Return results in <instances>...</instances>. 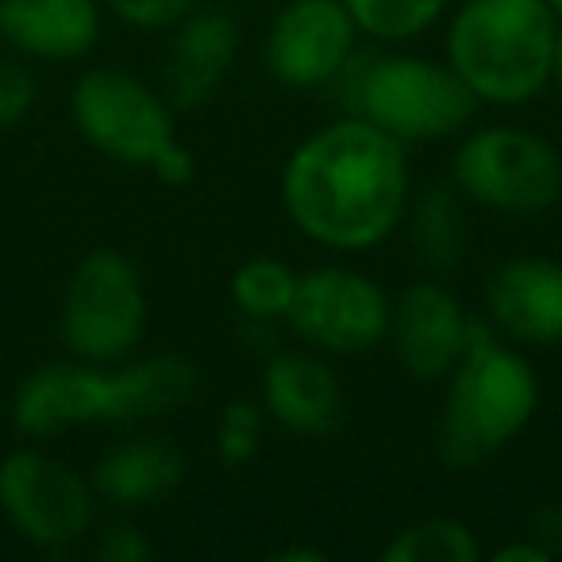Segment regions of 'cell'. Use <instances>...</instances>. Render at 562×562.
<instances>
[{"instance_id":"cell-4","label":"cell","mask_w":562,"mask_h":562,"mask_svg":"<svg viewBox=\"0 0 562 562\" xmlns=\"http://www.w3.org/2000/svg\"><path fill=\"white\" fill-rule=\"evenodd\" d=\"M436 447L451 470H470L508 447L531 424L539 378L520 347L505 344L490 321H477L459 367L443 378Z\"/></svg>"},{"instance_id":"cell-11","label":"cell","mask_w":562,"mask_h":562,"mask_svg":"<svg viewBox=\"0 0 562 562\" xmlns=\"http://www.w3.org/2000/svg\"><path fill=\"white\" fill-rule=\"evenodd\" d=\"M359 35L344 0H290L266 32V70L290 89L331 86L359 50Z\"/></svg>"},{"instance_id":"cell-5","label":"cell","mask_w":562,"mask_h":562,"mask_svg":"<svg viewBox=\"0 0 562 562\" xmlns=\"http://www.w3.org/2000/svg\"><path fill=\"white\" fill-rule=\"evenodd\" d=\"M347 116L390 132L393 139H451L474 116V93L447 63L420 55H359L331 81Z\"/></svg>"},{"instance_id":"cell-6","label":"cell","mask_w":562,"mask_h":562,"mask_svg":"<svg viewBox=\"0 0 562 562\" xmlns=\"http://www.w3.org/2000/svg\"><path fill=\"white\" fill-rule=\"evenodd\" d=\"M147 331V290L127 255L97 247L74 266L58 313L70 359L112 367L135 355Z\"/></svg>"},{"instance_id":"cell-2","label":"cell","mask_w":562,"mask_h":562,"mask_svg":"<svg viewBox=\"0 0 562 562\" xmlns=\"http://www.w3.org/2000/svg\"><path fill=\"white\" fill-rule=\"evenodd\" d=\"M196 367L178 351L97 362H47L16 385L12 424L20 436L47 439L86 424H139L178 413L196 397Z\"/></svg>"},{"instance_id":"cell-23","label":"cell","mask_w":562,"mask_h":562,"mask_svg":"<svg viewBox=\"0 0 562 562\" xmlns=\"http://www.w3.org/2000/svg\"><path fill=\"white\" fill-rule=\"evenodd\" d=\"M35 97H40L35 74L24 63L0 58V132L16 127L35 109Z\"/></svg>"},{"instance_id":"cell-9","label":"cell","mask_w":562,"mask_h":562,"mask_svg":"<svg viewBox=\"0 0 562 562\" xmlns=\"http://www.w3.org/2000/svg\"><path fill=\"white\" fill-rule=\"evenodd\" d=\"M70 112L81 139L124 166H150L158 150L178 139L170 101L120 66L81 74L70 93Z\"/></svg>"},{"instance_id":"cell-21","label":"cell","mask_w":562,"mask_h":562,"mask_svg":"<svg viewBox=\"0 0 562 562\" xmlns=\"http://www.w3.org/2000/svg\"><path fill=\"white\" fill-rule=\"evenodd\" d=\"M362 35L378 43H405L424 35L451 0H344Z\"/></svg>"},{"instance_id":"cell-7","label":"cell","mask_w":562,"mask_h":562,"mask_svg":"<svg viewBox=\"0 0 562 562\" xmlns=\"http://www.w3.org/2000/svg\"><path fill=\"white\" fill-rule=\"evenodd\" d=\"M451 186L482 209L531 216L559 204L562 155L528 127H482L454 150Z\"/></svg>"},{"instance_id":"cell-18","label":"cell","mask_w":562,"mask_h":562,"mask_svg":"<svg viewBox=\"0 0 562 562\" xmlns=\"http://www.w3.org/2000/svg\"><path fill=\"white\" fill-rule=\"evenodd\" d=\"M408 224H413L416 255L428 270L443 273L459 262L462 243H467V220H462L459 189H424L413 204H408Z\"/></svg>"},{"instance_id":"cell-24","label":"cell","mask_w":562,"mask_h":562,"mask_svg":"<svg viewBox=\"0 0 562 562\" xmlns=\"http://www.w3.org/2000/svg\"><path fill=\"white\" fill-rule=\"evenodd\" d=\"M101 9H109L116 20L143 32H158V27H173L196 9V0H101Z\"/></svg>"},{"instance_id":"cell-20","label":"cell","mask_w":562,"mask_h":562,"mask_svg":"<svg viewBox=\"0 0 562 562\" xmlns=\"http://www.w3.org/2000/svg\"><path fill=\"white\" fill-rule=\"evenodd\" d=\"M301 273L278 258H250L232 273V305L247 321H285L297 297Z\"/></svg>"},{"instance_id":"cell-19","label":"cell","mask_w":562,"mask_h":562,"mask_svg":"<svg viewBox=\"0 0 562 562\" xmlns=\"http://www.w3.org/2000/svg\"><path fill=\"white\" fill-rule=\"evenodd\" d=\"M482 543L474 528L454 516H424L393 531L382 547V562H477Z\"/></svg>"},{"instance_id":"cell-26","label":"cell","mask_w":562,"mask_h":562,"mask_svg":"<svg viewBox=\"0 0 562 562\" xmlns=\"http://www.w3.org/2000/svg\"><path fill=\"white\" fill-rule=\"evenodd\" d=\"M147 170L155 173V178L162 181V186L178 189V186H189V181H193V173H196V158H193V150L181 147V143L173 139L170 147L158 150V158L147 166Z\"/></svg>"},{"instance_id":"cell-15","label":"cell","mask_w":562,"mask_h":562,"mask_svg":"<svg viewBox=\"0 0 562 562\" xmlns=\"http://www.w3.org/2000/svg\"><path fill=\"white\" fill-rule=\"evenodd\" d=\"M239 55V24L224 9H193L173 24L166 50V101L201 109L220 93Z\"/></svg>"},{"instance_id":"cell-31","label":"cell","mask_w":562,"mask_h":562,"mask_svg":"<svg viewBox=\"0 0 562 562\" xmlns=\"http://www.w3.org/2000/svg\"><path fill=\"white\" fill-rule=\"evenodd\" d=\"M547 4H551V12H554V16L562 20V0H547Z\"/></svg>"},{"instance_id":"cell-12","label":"cell","mask_w":562,"mask_h":562,"mask_svg":"<svg viewBox=\"0 0 562 562\" xmlns=\"http://www.w3.org/2000/svg\"><path fill=\"white\" fill-rule=\"evenodd\" d=\"M474 328L477 321L462 308V301L447 285L424 278L393 301L390 344L416 382H443L467 355Z\"/></svg>"},{"instance_id":"cell-14","label":"cell","mask_w":562,"mask_h":562,"mask_svg":"<svg viewBox=\"0 0 562 562\" xmlns=\"http://www.w3.org/2000/svg\"><path fill=\"white\" fill-rule=\"evenodd\" d=\"M262 408L293 436L324 439L339 428L344 390L321 351H278L262 370Z\"/></svg>"},{"instance_id":"cell-28","label":"cell","mask_w":562,"mask_h":562,"mask_svg":"<svg viewBox=\"0 0 562 562\" xmlns=\"http://www.w3.org/2000/svg\"><path fill=\"white\" fill-rule=\"evenodd\" d=\"M554 554L539 543L536 536H524V539H513V543L497 547L493 551V562H551Z\"/></svg>"},{"instance_id":"cell-25","label":"cell","mask_w":562,"mask_h":562,"mask_svg":"<svg viewBox=\"0 0 562 562\" xmlns=\"http://www.w3.org/2000/svg\"><path fill=\"white\" fill-rule=\"evenodd\" d=\"M150 551H155V547H150L147 531L132 520L109 524V528L101 531V539H97V559H104V562H147Z\"/></svg>"},{"instance_id":"cell-1","label":"cell","mask_w":562,"mask_h":562,"mask_svg":"<svg viewBox=\"0 0 562 562\" xmlns=\"http://www.w3.org/2000/svg\"><path fill=\"white\" fill-rule=\"evenodd\" d=\"M281 204L316 247H378L413 204L405 143L359 116L331 120L290 155L281 170Z\"/></svg>"},{"instance_id":"cell-13","label":"cell","mask_w":562,"mask_h":562,"mask_svg":"<svg viewBox=\"0 0 562 562\" xmlns=\"http://www.w3.org/2000/svg\"><path fill=\"white\" fill-rule=\"evenodd\" d=\"M485 321L513 347L562 344V262L508 258L485 281Z\"/></svg>"},{"instance_id":"cell-16","label":"cell","mask_w":562,"mask_h":562,"mask_svg":"<svg viewBox=\"0 0 562 562\" xmlns=\"http://www.w3.org/2000/svg\"><path fill=\"white\" fill-rule=\"evenodd\" d=\"M101 35V0H0V40L40 63H74Z\"/></svg>"},{"instance_id":"cell-10","label":"cell","mask_w":562,"mask_h":562,"mask_svg":"<svg viewBox=\"0 0 562 562\" xmlns=\"http://www.w3.org/2000/svg\"><path fill=\"white\" fill-rule=\"evenodd\" d=\"M390 316L393 301L370 273L351 266H316L301 273L285 321L293 336L313 351L355 359L390 339Z\"/></svg>"},{"instance_id":"cell-22","label":"cell","mask_w":562,"mask_h":562,"mask_svg":"<svg viewBox=\"0 0 562 562\" xmlns=\"http://www.w3.org/2000/svg\"><path fill=\"white\" fill-rule=\"evenodd\" d=\"M262 416L266 408L255 401H227L216 420V454L227 467H243L262 447Z\"/></svg>"},{"instance_id":"cell-8","label":"cell","mask_w":562,"mask_h":562,"mask_svg":"<svg viewBox=\"0 0 562 562\" xmlns=\"http://www.w3.org/2000/svg\"><path fill=\"white\" fill-rule=\"evenodd\" d=\"M0 513L40 551L86 539L97 520V490L58 454L20 447L0 459Z\"/></svg>"},{"instance_id":"cell-29","label":"cell","mask_w":562,"mask_h":562,"mask_svg":"<svg viewBox=\"0 0 562 562\" xmlns=\"http://www.w3.org/2000/svg\"><path fill=\"white\" fill-rule=\"evenodd\" d=\"M273 562H324L328 554L316 551V547H281V551L270 554Z\"/></svg>"},{"instance_id":"cell-17","label":"cell","mask_w":562,"mask_h":562,"mask_svg":"<svg viewBox=\"0 0 562 562\" xmlns=\"http://www.w3.org/2000/svg\"><path fill=\"white\" fill-rule=\"evenodd\" d=\"M186 477V454L162 436H132L112 443L97 459L93 482L97 497L116 508H139L150 501H162Z\"/></svg>"},{"instance_id":"cell-30","label":"cell","mask_w":562,"mask_h":562,"mask_svg":"<svg viewBox=\"0 0 562 562\" xmlns=\"http://www.w3.org/2000/svg\"><path fill=\"white\" fill-rule=\"evenodd\" d=\"M551 86L559 89V97H562V32H559V55H554V81Z\"/></svg>"},{"instance_id":"cell-3","label":"cell","mask_w":562,"mask_h":562,"mask_svg":"<svg viewBox=\"0 0 562 562\" xmlns=\"http://www.w3.org/2000/svg\"><path fill=\"white\" fill-rule=\"evenodd\" d=\"M559 32L547 0H467L447 24L443 63L474 101L516 109L554 81Z\"/></svg>"},{"instance_id":"cell-27","label":"cell","mask_w":562,"mask_h":562,"mask_svg":"<svg viewBox=\"0 0 562 562\" xmlns=\"http://www.w3.org/2000/svg\"><path fill=\"white\" fill-rule=\"evenodd\" d=\"M528 536H536L539 543L547 547V551L559 559L562 554V501H554V505H547L543 513L536 516V524H531Z\"/></svg>"}]
</instances>
